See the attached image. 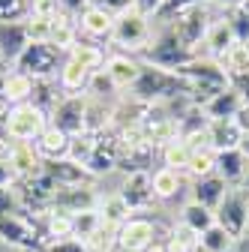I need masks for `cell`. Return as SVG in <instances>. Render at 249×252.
I'll return each mask as SVG.
<instances>
[{"label": "cell", "mask_w": 249, "mask_h": 252, "mask_svg": "<svg viewBox=\"0 0 249 252\" xmlns=\"http://www.w3.org/2000/svg\"><path fill=\"white\" fill-rule=\"evenodd\" d=\"M174 75L186 84V96H189L195 105L207 102L210 96H216L219 90H225L231 84V78L219 66V60H213L207 54H198L195 60L186 63V66H180Z\"/></svg>", "instance_id": "cell-1"}, {"label": "cell", "mask_w": 249, "mask_h": 252, "mask_svg": "<svg viewBox=\"0 0 249 252\" xmlns=\"http://www.w3.org/2000/svg\"><path fill=\"white\" fill-rule=\"evenodd\" d=\"M132 99H138L144 105H162V102H174V99H189V96H186V84L174 72L150 66V63L141 60V75L132 87Z\"/></svg>", "instance_id": "cell-2"}, {"label": "cell", "mask_w": 249, "mask_h": 252, "mask_svg": "<svg viewBox=\"0 0 249 252\" xmlns=\"http://www.w3.org/2000/svg\"><path fill=\"white\" fill-rule=\"evenodd\" d=\"M48 129V111L33 102L12 105L0 114V141H30L33 144Z\"/></svg>", "instance_id": "cell-3"}, {"label": "cell", "mask_w": 249, "mask_h": 252, "mask_svg": "<svg viewBox=\"0 0 249 252\" xmlns=\"http://www.w3.org/2000/svg\"><path fill=\"white\" fill-rule=\"evenodd\" d=\"M153 39V21L141 15L138 9H126L114 15V30H111V42L123 54H144Z\"/></svg>", "instance_id": "cell-4"}, {"label": "cell", "mask_w": 249, "mask_h": 252, "mask_svg": "<svg viewBox=\"0 0 249 252\" xmlns=\"http://www.w3.org/2000/svg\"><path fill=\"white\" fill-rule=\"evenodd\" d=\"M63 60H66V54L57 45H51V42H30L21 51V57L12 63V69L30 75L33 81H51L54 75H60Z\"/></svg>", "instance_id": "cell-5"}, {"label": "cell", "mask_w": 249, "mask_h": 252, "mask_svg": "<svg viewBox=\"0 0 249 252\" xmlns=\"http://www.w3.org/2000/svg\"><path fill=\"white\" fill-rule=\"evenodd\" d=\"M141 57H144V63H150V66H159V69L177 72L180 66H186V63L195 60L198 54H195L192 48H186V45L171 33V30L162 24L159 33L150 39V45H147V51H144Z\"/></svg>", "instance_id": "cell-6"}, {"label": "cell", "mask_w": 249, "mask_h": 252, "mask_svg": "<svg viewBox=\"0 0 249 252\" xmlns=\"http://www.w3.org/2000/svg\"><path fill=\"white\" fill-rule=\"evenodd\" d=\"M210 24H213V15H210L207 6L180 12V15H174L171 21H165V27L171 30V33H174L186 48H192L195 54H201V45H204V36H207Z\"/></svg>", "instance_id": "cell-7"}, {"label": "cell", "mask_w": 249, "mask_h": 252, "mask_svg": "<svg viewBox=\"0 0 249 252\" xmlns=\"http://www.w3.org/2000/svg\"><path fill=\"white\" fill-rule=\"evenodd\" d=\"M213 216H216V225L225 228L234 240L246 237V228H249V195L240 186H231L225 192V198H222V204L213 210Z\"/></svg>", "instance_id": "cell-8"}, {"label": "cell", "mask_w": 249, "mask_h": 252, "mask_svg": "<svg viewBox=\"0 0 249 252\" xmlns=\"http://www.w3.org/2000/svg\"><path fill=\"white\" fill-rule=\"evenodd\" d=\"M0 240L9 243L18 252H42L48 246L45 234L30 222L27 216L15 213V216H0Z\"/></svg>", "instance_id": "cell-9"}, {"label": "cell", "mask_w": 249, "mask_h": 252, "mask_svg": "<svg viewBox=\"0 0 249 252\" xmlns=\"http://www.w3.org/2000/svg\"><path fill=\"white\" fill-rule=\"evenodd\" d=\"M84 111H87V93H81V96H69V93H63L60 102L51 108L48 123L54 126V129L66 132L69 138H75V135L84 132Z\"/></svg>", "instance_id": "cell-10"}, {"label": "cell", "mask_w": 249, "mask_h": 252, "mask_svg": "<svg viewBox=\"0 0 249 252\" xmlns=\"http://www.w3.org/2000/svg\"><path fill=\"white\" fill-rule=\"evenodd\" d=\"M6 162H9L15 183H27V180L39 177L45 165L36 144H30V141H6Z\"/></svg>", "instance_id": "cell-11"}, {"label": "cell", "mask_w": 249, "mask_h": 252, "mask_svg": "<svg viewBox=\"0 0 249 252\" xmlns=\"http://www.w3.org/2000/svg\"><path fill=\"white\" fill-rule=\"evenodd\" d=\"M102 195L93 189V183H81V186H63L57 189V195L51 198L48 210H60V213H84V210H99Z\"/></svg>", "instance_id": "cell-12"}, {"label": "cell", "mask_w": 249, "mask_h": 252, "mask_svg": "<svg viewBox=\"0 0 249 252\" xmlns=\"http://www.w3.org/2000/svg\"><path fill=\"white\" fill-rule=\"evenodd\" d=\"M156 243V222L147 216H129L117 228V249H132V252H150Z\"/></svg>", "instance_id": "cell-13"}, {"label": "cell", "mask_w": 249, "mask_h": 252, "mask_svg": "<svg viewBox=\"0 0 249 252\" xmlns=\"http://www.w3.org/2000/svg\"><path fill=\"white\" fill-rule=\"evenodd\" d=\"M120 162V138L117 132H99L96 135V144H93V153H90V162H87V174L90 177H99V174H108L114 171Z\"/></svg>", "instance_id": "cell-14"}, {"label": "cell", "mask_w": 249, "mask_h": 252, "mask_svg": "<svg viewBox=\"0 0 249 252\" xmlns=\"http://www.w3.org/2000/svg\"><path fill=\"white\" fill-rule=\"evenodd\" d=\"M105 75L111 78L114 90H132L141 75V60L135 54H108Z\"/></svg>", "instance_id": "cell-15"}, {"label": "cell", "mask_w": 249, "mask_h": 252, "mask_svg": "<svg viewBox=\"0 0 249 252\" xmlns=\"http://www.w3.org/2000/svg\"><path fill=\"white\" fill-rule=\"evenodd\" d=\"M120 198L126 201L129 213H144L153 207V201H156V195H153V186H150V171L144 174H129L126 183H123L120 189Z\"/></svg>", "instance_id": "cell-16"}, {"label": "cell", "mask_w": 249, "mask_h": 252, "mask_svg": "<svg viewBox=\"0 0 249 252\" xmlns=\"http://www.w3.org/2000/svg\"><path fill=\"white\" fill-rule=\"evenodd\" d=\"M27 45H30L27 18L24 21H3V24H0V57H3V63H15Z\"/></svg>", "instance_id": "cell-17"}, {"label": "cell", "mask_w": 249, "mask_h": 252, "mask_svg": "<svg viewBox=\"0 0 249 252\" xmlns=\"http://www.w3.org/2000/svg\"><path fill=\"white\" fill-rule=\"evenodd\" d=\"M243 105V96H240V90L234 84H228L225 90H219L216 96H210L207 102H201V114L207 120H234L237 111Z\"/></svg>", "instance_id": "cell-18"}, {"label": "cell", "mask_w": 249, "mask_h": 252, "mask_svg": "<svg viewBox=\"0 0 249 252\" xmlns=\"http://www.w3.org/2000/svg\"><path fill=\"white\" fill-rule=\"evenodd\" d=\"M90 78H93V69H87L84 63H78L75 57L66 54L63 66H60V75H57L60 90L69 93V96H81V93H87V87H90Z\"/></svg>", "instance_id": "cell-19"}, {"label": "cell", "mask_w": 249, "mask_h": 252, "mask_svg": "<svg viewBox=\"0 0 249 252\" xmlns=\"http://www.w3.org/2000/svg\"><path fill=\"white\" fill-rule=\"evenodd\" d=\"M228 189H231V186H228L219 174H207V177L192 180V198H189V201H195V204H201V207H207V210H216V207L222 204V198H225Z\"/></svg>", "instance_id": "cell-20"}, {"label": "cell", "mask_w": 249, "mask_h": 252, "mask_svg": "<svg viewBox=\"0 0 249 252\" xmlns=\"http://www.w3.org/2000/svg\"><path fill=\"white\" fill-rule=\"evenodd\" d=\"M78 30L90 39V42H99V39H111V30H114V15L99 9V6H87L78 15Z\"/></svg>", "instance_id": "cell-21"}, {"label": "cell", "mask_w": 249, "mask_h": 252, "mask_svg": "<svg viewBox=\"0 0 249 252\" xmlns=\"http://www.w3.org/2000/svg\"><path fill=\"white\" fill-rule=\"evenodd\" d=\"M42 174L57 186V189H63V186H81V183H93V177L75 165L72 159H57V162H45L42 165Z\"/></svg>", "instance_id": "cell-22"}, {"label": "cell", "mask_w": 249, "mask_h": 252, "mask_svg": "<svg viewBox=\"0 0 249 252\" xmlns=\"http://www.w3.org/2000/svg\"><path fill=\"white\" fill-rule=\"evenodd\" d=\"M69 135L66 132H60V129H54V126L48 123V129L33 141L36 144V150H39V156H42V162H57V159H66L69 156Z\"/></svg>", "instance_id": "cell-23"}, {"label": "cell", "mask_w": 249, "mask_h": 252, "mask_svg": "<svg viewBox=\"0 0 249 252\" xmlns=\"http://www.w3.org/2000/svg\"><path fill=\"white\" fill-rule=\"evenodd\" d=\"M246 168H249V159L240 150H222V153H216V174H219L228 186H240Z\"/></svg>", "instance_id": "cell-24"}, {"label": "cell", "mask_w": 249, "mask_h": 252, "mask_svg": "<svg viewBox=\"0 0 249 252\" xmlns=\"http://www.w3.org/2000/svg\"><path fill=\"white\" fill-rule=\"evenodd\" d=\"M231 45H237V39H234V33H231L228 21H225V18H213L207 36H204V51H207V57L219 60Z\"/></svg>", "instance_id": "cell-25"}, {"label": "cell", "mask_w": 249, "mask_h": 252, "mask_svg": "<svg viewBox=\"0 0 249 252\" xmlns=\"http://www.w3.org/2000/svg\"><path fill=\"white\" fill-rule=\"evenodd\" d=\"M207 138H210V147L216 153L222 150H237L240 144V129L234 126V120H207Z\"/></svg>", "instance_id": "cell-26"}, {"label": "cell", "mask_w": 249, "mask_h": 252, "mask_svg": "<svg viewBox=\"0 0 249 252\" xmlns=\"http://www.w3.org/2000/svg\"><path fill=\"white\" fill-rule=\"evenodd\" d=\"M150 186H153L156 201H168V198H174L180 189H183V174L162 165V168H156V171L150 174Z\"/></svg>", "instance_id": "cell-27"}, {"label": "cell", "mask_w": 249, "mask_h": 252, "mask_svg": "<svg viewBox=\"0 0 249 252\" xmlns=\"http://www.w3.org/2000/svg\"><path fill=\"white\" fill-rule=\"evenodd\" d=\"M33 78L18 72V69H9L6 72V87H3V96H6V105H21V102H30V96H33Z\"/></svg>", "instance_id": "cell-28"}, {"label": "cell", "mask_w": 249, "mask_h": 252, "mask_svg": "<svg viewBox=\"0 0 249 252\" xmlns=\"http://www.w3.org/2000/svg\"><path fill=\"white\" fill-rule=\"evenodd\" d=\"M159 153H162V165H165V168H174V171L186 174V168H189V156H192V147L186 144L180 135L171 138V141H165V144L159 147Z\"/></svg>", "instance_id": "cell-29"}, {"label": "cell", "mask_w": 249, "mask_h": 252, "mask_svg": "<svg viewBox=\"0 0 249 252\" xmlns=\"http://www.w3.org/2000/svg\"><path fill=\"white\" fill-rule=\"evenodd\" d=\"M219 66L225 69V75H228L231 81L249 75V45H243V42L231 45V48L219 57Z\"/></svg>", "instance_id": "cell-30"}, {"label": "cell", "mask_w": 249, "mask_h": 252, "mask_svg": "<svg viewBox=\"0 0 249 252\" xmlns=\"http://www.w3.org/2000/svg\"><path fill=\"white\" fill-rule=\"evenodd\" d=\"M213 222H216L213 210H207V207H201V204H195V201H186L183 210H180V225H183V228H189L192 234L207 231Z\"/></svg>", "instance_id": "cell-31"}, {"label": "cell", "mask_w": 249, "mask_h": 252, "mask_svg": "<svg viewBox=\"0 0 249 252\" xmlns=\"http://www.w3.org/2000/svg\"><path fill=\"white\" fill-rule=\"evenodd\" d=\"M99 216H102V222H105L108 228H120L132 213H129L126 201L120 198V192H114V195H105V198L99 201Z\"/></svg>", "instance_id": "cell-32"}, {"label": "cell", "mask_w": 249, "mask_h": 252, "mask_svg": "<svg viewBox=\"0 0 249 252\" xmlns=\"http://www.w3.org/2000/svg\"><path fill=\"white\" fill-rule=\"evenodd\" d=\"M234 237L225 231V228H219V225H210L207 231H201L198 234V252H234Z\"/></svg>", "instance_id": "cell-33"}, {"label": "cell", "mask_w": 249, "mask_h": 252, "mask_svg": "<svg viewBox=\"0 0 249 252\" xmlns=\"http://www.w3.org/2000/svg\"><path fill=\"white\" fill-rule=\"evenodd\" d=\"M69 57H75L78 63H84L87 69H93V72H99V69H105V51L96 45V42H75V48L69 51Z\"/></svg>", "instance_id": "cell-34"}, {"label": "cell", "mask_w": 249, "mask_h": 252, "mask_svg": "<svg viewBox=\"0 0 249 252\" xmlns=\"http://www.w3.org/2000/svg\"><path fill=\"white\" fill-rule=\"evenodd\" d=\"M186 174H189L192 180L216 174V150L213 147H195L192 156H189V168H186Z\"/></svg>", "instance_id": "cell-35"}, {"label": "cell", "mask_w": 249, "mask_h": 252, "mask_svg": "<svg viewBox=\"0 0 249 252\" xmlns=\"http://www.w3.org/2000/svg\"><path fill=\"white\" fill-rule=\"evenodd\" d=\"M102 225H105V222H102L99 210H84V213H75V216H72V237L87 240V237L96 234Z\"/></svg>", "instance_id": "cell-36"}, {"label": "cell", "mask_w": 249, "mask_h": 252, "mask_svg": "<svg viewBox=\"0 0 249 252\" xmlns=\"http://www.w3.org/2000/svg\"><path fill=\"white\" fill-rule=\"evenodd\" d=\"M93 144H96V135H93V132H81V135H75V138L69 141V156H66V159H72L75 165H81V168L87 171Z\"/></svg>", "instance_id": "cell-37"}, {"label": "cell", "mask_w": 249, "mask_h": 252, "mask_svg": "<svg viewBox=\"0 0 249 252\" xmlns=\"http://www.w3.org/2000/svg\"><path fill=\"white\" fill-rule=\"evenodd\" d=\"M222 18L228 21L234 39H237V42H243V45H249V6L228 9V12H222Z\"/></svg>", "instance_id": "cell-38"}, {"label": "cell", "mask_w": 249, "mask_h": 252, "mask_svg": "<svg viewBox=\"0 0 249 252\" xmlns=\"http://www.w3.org/2000/svg\"><path fill=\"white\" fill-rule=\"evenodd\" d=\"M207 3H213V0H168V3L162 6V12L153 18V21L165 24V21H171L174 15H180V12H189V9H198V6H207Z\"/></svg>", "instance_id": "cell-39"}, {"label": "cell", "mask_w": 249, "mask_h": 252, "mask_svg": "<svg viewBox=\"0 0 249 252\" xmlns=\"http://www.w3.org/2000/svg\"><path fill=\"white\" fill-rule=\"evenodd\" d=\"M30 18V0H0V24Z\"/></svg>", "instance_id": "cell-40"}, {"label": "cell", "mask_w": 249, "mask_h": 252, "mask_svg": "<svg viewBox=\"0 0 249 252\" xmlns=\"http://www.w3.org/2000/svg\"><path fill=\"white\" fill-rule=\"evenodd\" d=\"M21 192H18V186H0V216H15L21 213Z\"/></svg>", "instance_id": "cell-41"}, {"label": "cell", "mask_w": 249, "mask_h": 252, "mask_svg": "<svg viewBox=\"0 0 249 252\" xmlns=\"http://www.w3.org/2000/svg\"><path fill=\"white\" fill-rule=\"evenodd\" d=\"M45 252H90V246L78 237H63V240H54L45 246Z\"/></svg>", "instance_id": "cell-42"}, {"label": "cell", "mask_w": 249, "mask_h": 252, "mask_svg": "<svg viewBox=\"0 0 249 252\" xmlns=\"http://www.w3.org/2000/svg\"><path fill=\"white\" fill-rule=\"evenodd\" d=\"M87 6H99L111 15H120V12H126L135 6V0H87Z\"/></svg>", "instance_id": "cell-43"}, {"label": "cell", "mask_w": 249, "mask_h": 252, "mask_svg": "<svg viewBox=\"0 0 249 252\" xmlns=\"http://www.w3.org/2000/svg\"><path fill=\"white\" fill-rule=\"evenodd\" d=\"M165 3H168V0H135V6H132V9H138V12L147 15V18H156V15L162 12Z\"/></svg>", "instance_id": "cell-44"}, {"label": "cell", "mask_w": 249, "mask_h": 252, "mask_svg": "<svg viewBox=\"0 0 249 252\" xmlns=\"http://www.w3.org/2000/svg\"><path fill=\"white\" fill-rule=\"evenodd\" d=\"M234 126L240 129V135H246V132H249V102H243V105H240V111H237V117H234Z\"/></svg>", "instance_id": "cell-45"}, {"label": "cell", "mask_w": 249, "mask_h": 252, "mask_svg": "<svg viewBox=\"0 0 249 252\" xmlns=\"http://www.w3.org/2000/svg\"><path fill=\"white\" fill-rule=\"evenodd\" d=\"M6 72H9V69H6V63H3V66H0V114H3V111L9 108V105H6V96H3V87H6Z\"/></svg>", "instance_id": "cell-46"}, {"label": "cell", "mask_w": 249, "mask_h": 252, "mask_svg": "<svg viewBox=\"0 0 249 252\" xmlns=\"http://www.w3.org/2000/svg\"><path fill=\"white\" fill-rule=\"evenodd\" d=\"M237 90H240V96H243V102H249V75H243V78H237V81H231Z\"/></svg>", "instance_id": "cell-47"}, {"label": "cell", "mask_w": 249, "mask_h": 252, "mask_svg": "<svg viewBox=\"0 0 249 252\" xmlns=\"http://www.w3.org/2000/svg\"><path fill=\"white\" fill-rule=\"evenodd\" d=\"M213 3H219L222 12H228V9H240V6H246L249 0H213Z\"/></svg>", "instance_id": "cell-48"}, {"label": "cell", "mask_w": 249, "mask_h": 252, "mask_svg": "<svg viewBox=\"0 0 249 252\" xmlns=\"http://www.w3.org/2000/svg\"><path fill=\"white\" fill-rule=\"evenodd\" d=\"M237 150H240V153L246 156V159H249V132H246V135H240V144H237Z\"/></svg>", "instance_id": "cell-49"}, {"label": "cell", "mask_w": 249, "mask_h": 252, "mask_svg": "<svg viewBox=\"0 0 249 252\" xmlns=\"http://www.w3.org/2000/svg\"><path fill=\"white\" fill-rule=\"evenodd\" d=\"M234 252H249V234H246V237H240V240L234 243Z\"/></svg>", "instance_id": "cell-50"}, {"label": "cell", "mask_w": 249, "mask_h": 252, "mask_svg": "<svg viewBox=\"0 0 249 252\" xmlns=\"http://www.w3.org/2000/svg\"><path fill=\"white\" fill-rule=\"evenodd\" d=\"M240 189L249 195V168H246V174H243V180H240Z\"/></svg>", "instance_id": "cell-51"}, {"label": "cell", "mask_w": 249, "mask_h": 252, "mask_svg": "<svg viewBox=\"0 0 249 252\" xmlns=\"http://www.w3.org/2000/svg\"><path fill=\"white\" fill-rule=\"evenodd\" d=\"M114 252H132V249H114Z\"/></svg>", "instance_id": "cell-52"}, {"label": "cell", "mask_w": 249, "mask_h": 252, "mask_svg": "<svg viewBox=\"0 0 249 252\" xmlns=\"http://www.w3.org/2000/svg\"><path fill=\"white\" fill-rule=\"evenodd\" d=\"M246 234H249V228H246Z\"/></svg>", "instance_id": "cell-53"}, {"label": "cell", "mask_w": 249, "mask_h": 252, "mask_svg": "<svg viewBox=\"0 0 249 252\" xmlns=\"http://www.w3.org/2000/svg\"><path fill=\"white\" fill-rule=\"evenodd\" d=\"M15 252H18V249H15Z\"/></svg>", "instance_id": "cell-54"}]
</instances>
